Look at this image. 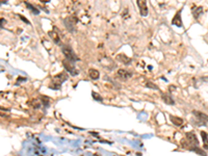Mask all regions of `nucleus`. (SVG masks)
<instances>
[{
	"label": "nucleus",
	"mask_w": 208,
	"mask_h": 156,
	"mask_svg": "<svg viewBox=\"0 0 208 156\" xmlns=\"http://www.w3.org/2000/svg\"><path fill=\"white\" fill-rule=\"evenodd\" d=\"M62 53H64L66 59H67V61H69V62H71L72 64H73V62H75L78 61V57L76 56V54L74 53L73 49L71 48L69 45H64V46H62Z\"/></svg>",
	"instance_id": "1"
},
{
	"label": "nucleus",
	"mask_w": 208,
	"mask_h": 156,
	"mask_svg": "<svg viewBox=\"0 0 208 156\" xmlns=\"http://www.w3.org/2000/svg\"><path fill=\"white\" fill-rule=\"evenodd\" d=\"M68 79V75L66 73H59L57 74V75L54 76V82H51V84H54V86H50L51 89H54V90H58L59 87H61V84L66 81Z\"/></svg>",
	"instance_id": "2"
},
{
	"label": "nucleus",
	"mask_w": 208,
	"mask_h": 156,
	"mask_svg": "<svg viewBox=\"0 0 208 156\" xmlns=\"http://www.w3.org/2000/svg\"><path fill=\"white\" fill-rule=\"evenodd\" d=\"M185 139H186V143H187V148L190 149L191 147H198L199 145V141L197 138L196 134H194L193 132H188L185 134Z\"/></svg>",
	"instance_id": "3"
},
{
	"label": "nucleus",
	"mask_w": 208,
	"mask_h": 156,
	"mask_svg": "<svg viewBox=\"0 0 208 156\" xmlns=\"http://www.w3.org/2000/svg\"><path fill=\"white\" fill-rule=\"evenodd\" d=\"M62 65L65 66L66 70L69 71V72L71 73V75L76 76V75H77V74H78V71L75 69V67H74L73 64H72V62H71L67 61V59H65V61L62 62Z\"/></svg>",
	"instance_id": "4"
},
{
	"label": "nucleus",
	"mask_w": 208,
	"mask_h": 156,
	"mask_svg": "<svg viewBox=\"0 0 208 156\" xmlns=\"http://www.w3.org/2000/svg\"><path fill=\"white\" fill-rule=\"evenodd\" d=\"M131 75H132V73L129 72V71H127V70H125V69H119L117 71L118 78L122 79V80H127L128 78L131 77Z\"/></svg>",
	"instance_id": "5"
},
{
	"label": "nucleus",
	"mask_w": 208,
	"mask_h": 156,
	"mask_svg": "<svg viewBox=\"0 0 208 156\" xmlns=\"http://www.w3.org/2000/svg\"><path fill=\"white\" fill-rule=\"evenodd\" d=\"M138 5L139 7V10H141V15L142 16H147L148 15V6H147V2L144 1V0H138Z\"/></svg>",
	"instance_id": "6"
},
{
	"label": "nucleus",
	"mask_w": 208,
	"mask_h": 156,
	"mask_svg": "<svg viewBox=\"0 0 208 156\" xmlns=\"http://www.w3.org/2000/svg\"><path fill=\"white\" fill-rule=\"evenodd\" d=\"M64 22H65V25H66V27H67L68 30H69V31H73L74 30V27H75V22H76V20H73V18L68 17V18L65 19Z\"/></svg>",
	"instance_id": "7"
},
{
	"label": "nucleus",
	"mask_w": 208,
	"mask_h": 156,
	"mask_svg": "<svg viewBox=\"0 0 208 156\" xmlns=\"http://www.w3.org/2000/svg\"><path fill=\"white\" fill-rule=\"evenodd\" d=\"M117 59L119 62H123L124 65H129L131 62V58H130V57H128V56H126L125 54H118Z\"/></svg>",
	"instance_id": "8"
},
{
	"label": "nucleus",
	"mask_w": 208,
	"mask_h": 156,
	"mask_svg": "<svg viewBox=\"0 0 208 156\" xmlns=\"http://www.w3.org/2000/svg\"><path fill=\"white\" fill-rule=\"evenodd\" d=\"M193 114H195V116L198 118L199 120L203 121L204 123H208V116H207V114H205L201 113V111H198V110H194Z\"/></svg>",
	"instance_id": "9"
},
{
	"label": "nucleus",
	"mask_w": 208,
	"mask_h": 156,
	"mask_svg": "<svg viewBox=\"0 0 208 156\" xmlns=\"http://www.w3.org/2000/svg\"><path fill=\"white\" fill-rule=\"evenodd\" d=\"M89 76L92 79H94V80H97V79H99L100 77V72L98 70L94 69V68H91V69L89 70Z\"/></svg>",
	"instance_id": "10"
},
{
	"label": "nucleus",
	"mask_w": 208,
	"mask_h": 156,
	"mask_svg": "<svg viewBox=\"0 0 208 156\" xmlns=\"http://www.w3.org/2000/svg\"><path fill=\"white\" fill-rule=\"evenodd\" d=\"M161 98H162V101L166 104H170V105H174L175 104V101L173 98L171 97V95L169 94H162L161 96Z\"/></svg>",
	"instance_id": "11"
},
{
	"label": "nucleus",
	"mask_w": 208,
	"mask_h": 156,
	"mask_svg": "<svg viewBox=\"0 0 208 156\" xmlns=\"http://www.w3.org/2000/svg\"><path fill=\"white\" fill-rule=\"evenodd\" d=\"M172 23H173L174 25L178 26V27H182V21H181V16H180V12L176 14V16L174 17Z\"/></svg>",
	"instance_id": "12"
},
{
	"label": "nucleus",
	"mask_w": 208,
	"mask_h": 156,
	"mask_svg": "<svg viewBox=\"0 0 208 156\" xmlns=\"http://www.w3.org/2000/svg\"><path fill=\"white\" fill-rule=\"evenodd\" d=\"M170 119H171L172 123H173L175 126H181L183 124V120L181 119V118H179V117L171 116V117H170Z\"/></svg>",
	"instance_id": "13"
},
{
	"label": "nucleus",
	"mask_w": 208,
	"mask_h": 156,
	"mask_svg": "<svg viewBox=\"0 0 208 156\" xmlns=\"http://www.w3.org/2000/svg\"><path fill=\"white\" fill-rule=\"evenodd\" d=\"M190 150V151H193V152L197 153V154L201 155V156H206V155H207V154H206V152L203 151V150L200 149V148H198V147H191Z\"/></svg>",
	"instance_id": "14"
},
{
	"label": "nucleus",
	"mask_w": 208,
	"mask_h": 156,
	"mask_svg": "<svg viewBox=\"0 0 208 156\" xmlns=\"http://www.w3.org/2000/svg\"><path fill=\"white\" fill-rule=\"evenodd\" d=\"M201 135H202V138H203V144H204V149L205 150H208V135L206 132H204V131H202L201 132Z\"/></svg>",
	"instance_id": "15"
},
{
	"label": "nucleus",
	"mask_w": 208,
	"mask_h": 156,
	"mask_svg": "<svg viewBox=\"0 0 208 156\" xmlns=\"http://www.w3.org/2000/svg\"><path fill=\"white\" fill-rule=\"evenodd\" d=\"M49 37H50L51 39L54 41V43H55V44H58L59 41H61V40H59L58 34H57L56 32H54V31H50V32H49Z\"/></svg>",
	"instance_id": "16"
},
{
	"label": "nucleus",
	"mask_w": 208,
	"mask_h": 156,
	"mask_svg": "<svg viewBox=\"0 0 208 156\" xmlns=\"http://www.w3.org/2000/svg\"><path fill=\"white\" fill-rule=\"evenodd\" d=\"M41 101L40 100H38V99H34V100H31L30 101V103H29V105L31 106V107H34V109H37V108H40L41 107Z\"/></svg>",
	"instance_id": "17"
},
{
	"label": "nucleus",
	"mask_w": 208,
	"mask_h": 156,
	"mask_svg": "<svg viewBox=\"0 0 208 156\" xmlns=\"http://www.w3.org/2000/svg\"><path fill=\"white\" fill-rule=\"evenodd\" d=\"M25 4L27 5V6H28V9H30V10H31L32 13L34 14V15H38V14L40 13V10H37V9H35L34 6H32V4L28 3V2H25Z\"/></svg>",
	"instance_id": "18"
},
{
	"label": "nucleus",
	"mask_w": 208,
	"mask_h": 156,
	"mask_svg": "<svg viewBox=\"0 0 208 156\" xmlns=\"http://www.w3.org/2000/svg\"><path fill=\"white\" fill-rule=\"evenodd\" d=\"M145 86H146L147 87H150V89H153V90H158V86H156L155 83L150 82V81H147V82L145 83Z\"/></svg>",
	"instance_id": "19"
},
{
	"label": "nucleus",
	"mask_w": 208,
	"mask_h": 156,
	"mask_svg": "<svg viewBox=\"0 0 208 156\" xmlns=\"http://www.w3.org/2000/svg\"><path fill=\"white\" fill-rule=\"evenodd\" d=\"M93 97L95 98V99H98L99 101H102V97L101 96H99L97 94V93H95V92H93Z\"/></svg>",
	"instance_id": "20"
}]
</instances>
